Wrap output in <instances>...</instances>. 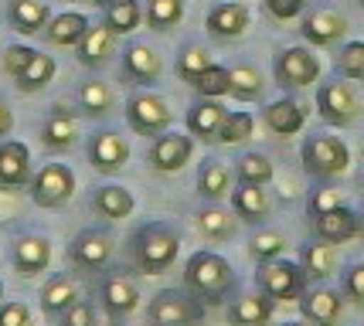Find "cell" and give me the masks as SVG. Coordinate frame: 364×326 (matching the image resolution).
Segmentation results:
<instances>
[{
	"mask_svg": "<svg viewBox=\"0 0 364 326\" xmlns=\"http://www.w3.org/2000/svg\"><path fill=\"white\" fill-rule=\"evenodd\" d=\"M177 251H181V238L167 224H143L140 232L133 234V259H136L143 276L167 272L174 265Z\"/></svg>",
	"mask_w": 364,
	"mask_h": 326,
	"instance_id": "6da1fadb",
	"label": "cell"
},
{
	"mask_svg": "<svg viewBox=\"0 0 364 326\" xmlns=\"http://www.w3.org/2000/svg\"><path fill=\"white\" fill-rule=\"evenodd\" d=\"M184 282H188V289L194 295H201L208 303H218L232 289L235 272H232V265L225 262L222 255H215V251H194L188 259V265H184Z\"/></svg>",
	"mask_w": 364,
	"mask_h": 326,
	"instance_id": "7a4b0ae2",
	"label": "cell"
},
{
	"mask_svg": "<svg viewBox=\"0 0 364 326\" xmlns=\"http://www.w3.org/2000/svg\"><path fill=\"white\" fill-rule=\"evenodd\" d=\"M303 170L314 173V177H337V173L348 170L350 163V150L341 136H310L300 150Z\"/></svg>",
	"mask_w": 364,
	"mask_h": 326,
	"instance_id": "3957f363",
	"label": "cell"
},
{
	"mask_svg": "<svg viewBox=\"0 0 364 326\" xmlns=\"http://www.w3.org/2000/svg\"><path fill=\"white\" fill-rule=\"evenodd\" d=\"M31 201L38 207H48V211H55V207H62V204L72 201V194H75V173L68 170L65 163H45L41 170L31 177Z\"/></svg>",
	"mask_w": 364,
	"mask_h": 326,
	"instance_id": "277c9868",
	"label": "cell"
},
{
	"mask_svg": "<svg viewBox=\"0 0 364 326\" xmlns=\"http://www.w3.org/2000/svg\"><path fill=\"white\" fill-rule=\"evenodd\" d=\"M259 289L272 299H300L303 295V282H306V272L303 265L286 262V259H269V262L259 265Z\"/></svg>",
	"mask_w": 364,
	"mask_h": 326,
	"instance_id": "5b68a950",
	"label": "cell"
},
{
	"mask_svg": "<svg viewBox=\"0 0 364 326\" xmlns=\"http://www.w3.org/2000/svg\"><path fill=\"white\" fill-rule=\"evenodd\" d=\"M127 123L129 129H136L140 136H160L171 126V109L167 102L154 92H136L127 102Z\"/></svg>",
	"mask_w": 364,
	"mask_h": 326,
	"instance_id": "8992f818",
	"label": "cell"
},
{
	"mask_svg": "<svg viewBox=\"0 0 364 326\" xmlns=\"http://www.w3.org/2000/svg\"><path fill=\"white\" fill-rule=\"evenodd\" d=\"M317 109L331 126H350L361 112V102L348 82H323L317 89Z\"/></svg>",
	"mask_w": 364,
	"mask_h": 326,
	"instance_id": "52a82bcc",
	"label": "cell"
},
{
	"mask_svg": "<svg viewBox=\"0 0 364 326\" xmlns=\"http://www.w3.org/2000/svg\"><path fill=\"white\" fill-rule=\"evenodd\" d=\"M85 156L99 173H119L129 160V143L116 129H99L85 146Z\"/></svg>",
	"mask_w": 364,
	"mask_h": 326,
	"instance_id": "ba28073f",
	"label": "cell"
},
{
	"mask_svg": "<svg viewBox=\"0 0 364 326\" xmlns=\"http://www.w3.org/2000/svg\"><path fill=\"white\" fill-rule=\"evenodd\" d=\"M320 78V62L317 55H310L306 48H286L276 58V82L286 89H303L314 85Z\"/></svg>",
	"mask_w": 364,
	"mask_h": 326,
	"instance_id": "9c48e42d",
	"label": "cell"
},
{
	"mask_svg": "<svg viewBox=\"0 0 364 326\" xmlns=\"http://www.w3.org/2000/svg\"><path fill=\"white\" fill-rule=\"evenodd\" d=\"M198 316H201L198 303L184 293H174V289L157 293L150 303V323L154 326H191Z\"/></svg>",
	"mask_w": 364,
	"mask_h": 326,
	"instance_id": "30bf717a",
	"label": "cell"
},
{
	"mask_svg": "<svg viewBox=\"0 0 364 326\" xmlns=\"http://www.w3.org/2000/svg\"><path fill=\"white\" fill-rule=\"evenodd\" d=\"M75 140H79V116L68 106H51L45 123H41V143H45V150L65 153V150L75 146Z\"/></svg>",
	"mask_w": 364,
	"mask_h": 326,
	"instance_id": "8fae6325",
	"label": "cell"
},
{
	"mask_svg": "<svg viewBox=\"0 0 364 326\" xmlns=\"http://www.w3.org/2000/svg\"><path fill=\"white\" fill-rule=\"evenodd\" d=\"M31 177V150L17 140H0V190H17Z\"/></svg>",
	"mask_w": 364,
	"mask_h": 326,
	"instance_id": "7c38bea8",
	"label": "cell"
},
{
	"mask_svg": "<svg viewBox=\"0 0 364 326\" xmlns=\"http://www.w3.org/2000/svg\"><path fill=\"white\" fill-rule=\"evenodd\" d=\"M194 153V143L184 133H160L150 146V167L160 173H177Z\"/></svg>",
	"mask_w": 364,
	"mask_h": 326,
	"instance_id": "4fadbf2b",
	"label": "cell"
},
{
	"mask_svg": "<svg viewBox=\"0 0 364 326\" xmlns=\"http://www.w3.org/2000/svg\"><path fill=\"white\" fill-rule=\"evenodd\" d=\"M68 255H72V265H75V268L99 272V268H102V265L112 259V241H109V234H102V232H95V228H89V232H79V234H75V241H72Z\"/></svg>",
	"mask_w": 364,
	"mask_h": 326,
	"instance_id": "5bb4252c",
	"label": "cell"
},
{
	"mask_svg": "<svg viewBox=\"0 0 364 326\" xmlns=\"http://www.w3.org/2000/svg\"><path fill=\"white\" fill-rule=\"evenodd\" d=\"M11 259H14L17 272H21L24 279H31V276L45 272L48 265H51V241H48L45 234H21L14 241Z\"/></svg>",
	"mask_w": 364,
	"mask_h": 326,
	"instance_id": "9a60e30c",
	"label": "cell"
},
{
	"mask_svg": "<svg viewBox=\"0 0 364 326\" xmlns=\"http://www.w3.org/2000/svg\"><path fill=\"white\" fill-rule=\"evenodd\" d=\"M300 313L306 323L314 326H337L341 323V313H344V299L333 293V289H310L300 295Z\"/></svg>",
	"mask_w": 364,
	"mask_h": 326,
	"instance_id": "2e32d148",
	"label": "cell"
},
{
	"mask_svg": "<svg viewBox=\"0 0 364 326\" xmlns=\"http://www.w3.org/2000/svg\"><path fill=\"white\" fill-rule=\"evenodd\" d=\"M314 232H317L320 241H331V245H341L354 234L361 232V217L350 211L348 204L333 207V211H323V214L314 217Z\"/></svg>",
	"mask_w": 364,
	"mask_h": 326,
	"instance_id": "e0dca14e",
	"label": "cell"
},
{
	"mask_svg": "<svg viewBox=\"0 0 364 326\" xmlns=\"http://www.w3.org/2000/svg\"><path fill=\"white\" fill-rule=\"evenodd\" d=\"M348 31V17L341 14V11H331V7H320L314 14L303 21V38L310 41V45H337L341 38Z\"/></svg>",
	"mask_w": 364,
	"mask_h": 326,
	"instance_id": "ac0fdd59",
	"label": "cell"
},
{
	"mask_svg": "<svg viewBox=\"0 0 364 326\" xmlns=\"http://www.w3.org/2000/svg\"><path fill=\"white\" fill-rule=\"evenodd\" d=\"M112 45H116V34L106 24H89V31L82 34V41L75 45V58L85 68H99V65L109 62Z\"/></svg>",
	"mask_w": 364,
	"mask_h": 326,
	"instance_id": "d6986e66",
	"label": "cell"
},
{
	"mask_svg": "<svg viewBox=\"0 0 364 326\" xmlns=\"http://www.w3.org/2000/svg\"><path fill=\"white\" fill-rule=\"evenodd\" d=\"M225 116H228V109H225L218 99H201V102L191 106V112H188V129L194 133V136L215 143L218 140V133H222Z\"/></svg>",
	"mask_w": 364,
	"mask_h": 326,
	"instance_id": "ffe728a7",
	"label": "cell"
},
{
	"mask_svg": "<svg viewBox=\"0 0 364 326\" xmlns=\"http://www.w3.org/2000/svg\"><path fill=\"white\" fill-rule=\"evenodd\" d=\"M7 21L17 34H38L48 28L51 21V7L45 0H11L7 7Z\"/></svg>",
	"mask_w": 364,
	"mask_h": 326,
	"instance_id": "44dd1931",
	"label": "cell"
},
{
	"mask_svg": "<svg viewBox=\"0 0 364 326\" xmlns=\"http://www.w3.org/2000/svg\"><path fill=\"white\" fill-rule=\"evenodd\" d=\"M245 28H249V7L245 4L228 0V4H218V7L208 11V31L215 38H238V34H245Z\"/></svg>",
	"mask_w": 364,
	"mask_h": 326,
	"instance_id": "7402d4cb",
	"label": "cell"
},
{
	"mask_svg": "<svg viewBox=\"0 0 364 326\" xmlns=\"http://www.w3.org/2000/svg\"><path fill=\"white\" fill-rule=\"evenodd\" d=\"M160 68H164V65H160V55L150 45H140V41H136V45H129L127 55H123V72H127L136 85H154L160 78Z\"/></svg>",
	"mask_w": 364,
	"mask_h": 326,
	"instance_id": "603a6c76",
	"label": "cell"
},
{
	"mask_svg": "<svg viewBox=\"0 0 364 326\" xmlns=\"http://www.w3.org/2000/svg\"><path fill=\"white\" fill-rule=\"evenodd\" d=\"M272 306L276 299L266 293H249L235 299V306L228 310V323L232 326H266L272 316Z\"/></svg>",
	"mask_w": 364,
	"mask_h": 326,
	"instance_id": "cb8c5ba5",
	"label": "cell"
},
{
	"mask_svg": "<svg viewBox=\"0 0 364 326\" xmlns=\"http://www.w3.org/2000/svg\"><path fill=\"white\" fill-rule=\"evenodd\" d=\"M92 211L99 217H109V221H123V217H129L133 211H136V197L129 194L127 187L106 184V187H99V190H95Z\"/></svg>",
	"mask_w": 364,
	"mask_h": 326,
	"instance_id": "d4e9b609",
	"label": "cell"
},
{
	"mask_svg": "<svg viewBox=\"0 0 364 326\" xmlns=\"http://www.w3.org/2000/svg\"><path fill=\"white\" fill-rule=\"evenodd\" d=\"M85 31H89V17L79 14V11H65V14H55L48 21L45 38L58 48H75Z\"/></svg>",
	"mask_w": 364,
	"mask_h": 326,
	"instance_id": "484cf974",
	"label": "cell"
},
{
	"mask_svg": "<svg viewBox=\"0 0 364 326\" xmlns=\"http://www.w3.org/2000/svg\"><path fill=\"white\" fill-rule=\"evenodd\" d=\"M136 299H140L136 286L129 279H123V276H109V279L102 282V310L109 313V316H116V320L136 310Z\"/></svg>",
	"mask_w": 364,
	"mask_h": 326,
	"instance_id": "4316f807",
	"label": "cell"
},
{
	"mask_svg": "<svg viewBox=\"0 0 364 326\" xmlns=\"http://www.w3.org/2000/svg\"><path fill=\"white\" fill-rule=\"evenodd\" d=\"M303 123H306V109L296 99H279L266 109V126L276 136H293L303 129Z\"/></svg>",
	"mask_w": 364,
	"mask_h": 326,
	"instance_id": "83f0119b",
	"label": "cell"
},
{
	"mask_svg": "<svg viewBox=\"0 0 364 326\" xmlns=\"http://www.w3.org/2000/svg\"><path fill=\"white\" fill-rule=\"evenodd\" d=\"M75 99H79L82 116H89V119H102V116H109L112 106H116V95H112V89L106 85V82H99V78L82 82L79 92H75Z\"/></svg>",
	"mask_w": 364,
	"mask_h": 326,
	"instance_id": "f1b7e54d",
	"label": "cell"
},
{
	"mask_svg": "<svg viewBox=\"0 0 364 326\" xmlns=\"http://www.w3.org/2000/svg\"><path fill=\"white\" fill-rule=\"evenodd\" d=\"M72 303H79L75 282L68 279V276H51V279L45 282V289H41V310H45V316L58 320Z\"/></svg>",
	"mask_w": 364,
	"mask_h": 326,
	"instance_id": "f546056e",
	"label": "cell"
},
{
	"mask_svg": "<svg viewBox=\"0 0 364 326\" xmlns=\"http://www.w3.org/2000/svg\"><path fill=\"white\" fill-rule=\"evenodd\" d=\"M232 207H235V214L242 217V221L259 224L262 217L269 214V197H266L262 184H242L235 194H232Z\"/></svg>",
	"mask_w": 364,
	"mask_h": 326,
	"instance_id": "4dcf8cb0",
	"label": "cell"
},
{
	"mask_svg": "<svg viewBox=\"0 0 364 326\" xmlns=\"http://www.w3.org/2000/svg\"><path fill=\"white\" fill-rule=\"evenodd\" d=\"M228 190H232V170L222 160H205L198 170V194L208 201H222Z\"/></svg>",
	"mask_w": 364,
	"mask_h": 326,
	"instance_id": "1f68e13d",
	"label": "cell"
},
{
	"mask_svg": "<svg viewBox=\"0 0 364 326\" xmlns=\"http://www.w3.org/2000/svg\"><path fill=\"white\" fill-rule=\"evenodd\" d=\"M55 72H58L55 58H51V55H41V51H34V58L28 62V68H24L14 82H17V89H21L24 95H31V92H41L48 82L55 78Z\"/></svg>",
	"mask_w": 364,
	"mask_h": 326,
	"instance_id": "d6a6232c",
	"label": "cell"
},
{
	"mask_svg": "<svg viewBox=\"0 0 364 326\" xmlns=\"http://www.w3.org/2000/svg\"><path fill=\"white\" fill-rule=\"evenodd\" d=\"M140 21H143L140 0H116V4L106 7V21H102V24H106L112 34H129L140 28Z\"/></svg>",
	"mask_w": 364,
	"mask_h": 326,
	"instance_id": "836d02e7",
	"label": "cell"
},
{
	"mask_svg": "<svg viewBox=\"0 0 364 326\" xmlns=\"http://www.w3.org/2000/svg\"><path fill=\"white\" fill-rule=\"evenodd\" d=\"M232 72V92L238 102H255L259 95H262V89H266V78H262V72L255 68V65H235V68H228Z\"/></svg>",
	"mask_w": 364,
	"mask_h": 326,
	"instance_id": "e575fe53",
	"label": "cell"
},
{
	"mask_svg": "<svg viewBox=\"0 0 364 326\" xmlns=\"http://www.w3.org/2000/svg\"><path fill=\"white\" fill-rule=\"evenodd\" d=\"M303 272L310 279H327L333 268H337V251H333L331 241H317V245H306L303 249Z\"/></svg>",
	"mask_w": 364,
	"mask_h": 326,
	"instance_id": "d590c367",
	"label": "cell"
},
{
	"mask_svg": "<svg viewBox=\"0 0 364 326\" xmlns=\"http://www.w3.org/2000/svg\"><path fill=\"white\" fill-rule=\"evenodd\" d=\"M191 89L201 95V99H222V95L232 92V72L225 65H211L201 75L191 82Z\"/></svg>",
	"mask_w": 364,
	"mask_h": 326,
	"instance_id": "8d00e7d4",
	"label": "cell"
},
{
	"mask_svg": "<svg viewBox=\"0 0 364 326\" xmlns=\"http://www.w3.org/2000/svg\"><path fill=\"white\" fill-rule=\"evenodd\" d=\"M184 17V0H146V24L154 31H171Z\"/></svg>",
	"mask_w": 364,
	"mask_h": 326,
	"instance_id": "74e56055",
	"label": "cell"
},
{
	"mask_svg": "<svg viewBox=\"0 0 364 326\" xmlns=\"http://www.w3.org/2000/svg\"><path fill=\"white\" fill-rule=\"evenodd\" d=\"M198 228L208 234V238H215V241H228L232 234H235V217L222 211V207H205L201 214H198Z\"/></svg>",
	"mask_w": 364,
	"mask_h": 326,
	"instance_id": "f35d334b",
	"label": "cell"
},
{
	"mask_svg": "<svg viewBox=\"0 0 364 326\" xmlns=\"http://www.w3.org/2000/svg\"><path fill=\"white\" fill-rule=\"evenodd\" d=\"M211 55H208V48H201V45H188L181 55H177V65H174V72H177V78H184V82H194V78L201 75L205 68H211Z\"/></svg>",
	"mask_w": 364,
	"mask_h": 326,
	"instance_id": "ab89813d",
	"label": "cell"
},
{
	"mask_svg": "<svg viewBox=\"0 0 364 326\" xmlns=\"http://www.w3.org/2000/svg\"><path fill=\"white\" fill-rule=\"evenodd\" d=\"M238 180L242 184H269L272 180V163L269 156L262 153H245L242 160H238Z\"/></svg>",
	"mask_w": 364,
	"mask_h": 326,
	"instance_id": "60d3db41",
	"label": "cell"
},
{
	"mask_svg": "<svg viewBox=\"0 0 364 326\" xmlns=\"http://www.w3.org/2000/svg\"><path fill=\"white\" fill-rule=\"evenodd\" d=\"M283 249H286V234L283 232H259V234H252V241H249V251H252L259 262L279 259Z\"/></svg>",
	"mask_w": 364,
	"mask_h": 326,
	"instance_id": "b9f144b4",
	"label": "cell"
},
{
	"mask_svg": "<svg viewBox=\"0 0 364 326\" xmlns=\"http://www.w3.org/2000/svg\"><path fill=\"white\" fill-rule=\"evenodd\" d=\"M252 126L255 119L249 112H228L222 123V133H218V143H242L252 136Z\"/></svg>",
	"mask_w": 364,
	"mask_h": 326,
	"instance_id": "7bdbcfd3",
	"label": "cell"
},
{
	"mask_svg": "<svg viewBox=\"0 0 364 326\" xmlns=\"http://www.w3.org/2000/svg\"><path fill=\"white\" fill-rule=\"evenodd\" d=\"M341 72L344 78H354V82H364V41H348V45L341 48Z\"/></svg>",
	"mask_w": 364,
	"mask_h": 326,
	"instance_id": "ee69618b",
	"label": "cell"
},
{
	"mask_svg": "<svg viewBox=\"0 0 364 326\" xmlns=\"http://www.w3.org/2000/svg\"><path fill=\"white\" fill-rule=\"evenodd\" d=\"M34 58V48H28V45H11L7 48V51H4V72H7V75L11 78H17L21 75V72H24V68H28V62H31Z\"/></svg>",
	"mask_w": 364,
	"mask_h": 326,
	"instance_id": "f6af8a7d",
	"label": "cell"
},
{
	"mask_svg": "<svg viewBox=\"0 0 364 326\" xmlns=\"http://www.w3.org/2000/svg\"><path fill=\"white\" fill-rule=\"evenodd\" d=\"M0 326H34L31 310L24 303H17V299L0 303Z\"/></svg>",
	"mask_w": 364,
	"mask_h": 326,
	"instance_id": "bcb514c9",
	"label": "cell"
},
{
	"mask_svg": "<svg viewBox=\"0 0 364 326\" xmlns=\"http://www.w3.org/2000/svg\"><path fill=\"white\" fill-rule=\"evenodd\" d=\"M58 326H95V310L79 299V303H72V306L58 316Z\"/></svg>",
	"mask_w": 364,
	"mask_h": 326,
	"instance_id": "7dc6e473",
	"label": "cell"
},
{
	"mask_svg": "<svg viewBox=\"0 0 364 326\" xmlns=\"http://www.w3.org/2000/svg\"><path fill=\"white\" fill-rule=\"evenodd\" d=\"M344 293H348L350 303H358V306H364V262L350 265L348 276H344Z\"/></svg>",
	"mask_w": 364,
	"mask_h": 326,
	"instance_id": "c3c4849f",
	"label": "cell"
},
{
	"mask_svg": "<svg viewBox=\"0 0 364 326\" xmlns=\"http://www.w3.org/2000/svg\"><path fill=\"white\" fill-rule=\"evenodd\" d=\"M341 204H344V194H341V190H333V187H323V190H317V194L310 197V214L317 217V214H323V211L341 207Z\"/></svg>",
	"mask_w": 364,
	"mask_h": 326,
	"instance_id": "681fc988",
	"label": "cell"
},
{
	"mask_svg": "<svg viewBox=\"0 0 364 326\" xmlns=\"http://www.w3.org/2000/svg\"><path fill=\"white\" fill-rule=\"evenodd\" d=\"M303 4H306V0H266L269 14L279 17V21H289V17H296V14L303 11Z\"/></svg>",
	"mask_w": 364,
	"mask_h": 326,
	"instance_id": "f907efd6",
	"label": "cell"
},
{
	"mask_svg": "<svg viewBox=\"0 0 364 326\" xmlns=\"http://www.w3.org/2000/svg\"><path fill=\"white\" fill-rule=\"evenodd\" d=\"M11 129H14V112H11V106L0 99V140L11 136Z\"/></svg>",
	"mask_w": 364,
	"mask_h": 326,
	"instance_id": "816d5d0a",
	"label": "cell"
},
{
	"mask_svg": "<svg viewBox=\"0 0 364 326\" xmlns=\"http://www.w3.org/2000/svg\"><path fill=\"white\" fill-rule=\"evenodd\" d=\"M95 7H102V11H106V7H109V4H116V0H92Z\"/></svg>",
	"mask_w": 364,
	"mask_h": 326,
	"instance_id": "f5cc1de1",
	"label": "cell"
},
{
	"mask_svg": "<svg viewBox=\"0 0 364 326\" xmlns=\"http://www.w3.org/2000/svg\"><path fill=\"white\" fill-rule=\"evenodd\" d=\"M283 326H310V323H300V320H289V323H283Z\"/></svg>",
	"mask_w": 364,
	"mask_h": 326,
	"instance_id": "db71d44e",
	"label": "cell"
},
{
	"mask_svg": "<svg viewBox=\"0 0 364 326\" xmlns=\"http://www.w3.org/2000/svg\"><path fill=\"white\" fill-rule=\"evenodd\" d=\"M0 299H4V282H0Z\"/></svg>",
	"mask_w": 364,
	"mask_h": 326,
	"instance_id": "11a10c76",
	"label": "cell"
},
{
	"mask_svg": "<svg viewBox=\"0 0 364 326\" xmlns=\"http://www.w3.org/2000/svg\"><path fill=\"white\" fill-rule=\"evenodd\" d=\"M361 234H364V217H361Z\"/></svg>",
	"mask_w": 364,
	"mask_h": 326,
	"instance_id": "9f6ffc18",
	"label": "cell"
},
{
	"mask_svg": "<svg viewBox=\"0 0 364 326\" xmlns=\"http://www.w3.org/2000/svg\"><path fill=\"white\" fill-rule=\"evenodd\" d=\"M358 4H361V11H364V0H358Z\"/></svg>",
	"mask_w": 364,
	"mask_h": 326,
	"instance_id": "6f0895ef",
	"label": "cell"
}]
</instances>
